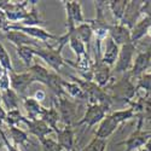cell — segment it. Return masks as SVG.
Masks as SVG:
<instances>
[{
  "label": "cell",
  "instance_id": "6da1fadb",
  "mask_svg": "<svg viewBox=\"0 0 151 151\" xmlns=\"http://www.w3.org/2000/svg\"><path fill=\"white\" fill-rule=\"evenodd\" d=\"M33 50H34V55L41 58L42 60H45L48 64V67L57 74L60 71L63 67L67 65L65 59L62 56V50L58 47H53L52 45L47 44L39 48L33 47Z\"/></svg>",
  "mask_w": 151,
  "mask_h": 151
},
{
  "label": "cell",
  "instance_id": "7a4b0ae2",
  "mask_svg": "<svg viewBox=\"0 0 151 151\" xmlns=\"http://www.w3.org/2000/svg\"><path fill=\"white\" fill-rule=\"evenodd\" d=\"M55 106L59 112V117L65 126H73L78 116V105L68 96L56 97V102H53Z\"/></svg>",
  "mask_w": 151,
  "mask_h": 151
},
{
  "label": "cell",
  "instance_id": "3957f363",
  "mask_svg": "<svg viewBox=\"0 0 151 151\" xmlns=\"http://www.w3.org/2000/svg\"><path fill=\"white\" fill-rule=\"evenodd\" d=\"M10 30H16V32H22L24 34H27L28 36H30L32 39L42 42V44H48V41L51 40H56L58 41V37L53 35L52 33L47 32L46 29L41 28V27H26V26H22V24H12L10 23L9 26L5 28L4 32H10Z\"/></svg>",
  "mask_w": 151,
  "mask_h": 151
},
{
  "label": "cell",
  "instance_id": "277c9868",
  "mask_svg": "<svg viewBox=\"0 0 151 151\" xmlns=\"http://www.w3.org/2000/svg\"><path fill=\"white\" fill-rule=\"evenodd\" d=\"M135 51L137 48L133 42H128L120 47L119 57L115 63V69H114L116 74H126L132 69Z\"/></svg>",
  "mask_w": 151,
  "mask_h": 151
},
{
  "label": "cell",
  "instance_id": "5b68a950",
  "mask_svg": "<svg viewBox=\"0 0 151 151\" xmlns=\"http://www.w3.org/2000/svg\"><path fill=\"white\" fill-rule=\"evenodd\" d=\"M67 12V33H74L75 28L85 23L86 19L82 14V6L80 1H63Z\"/></svg>",
  "mask_w": 151,
  "mask_h": 151
},
{
  "label": "cell",
  "instance_id": "8992f818",
  "mask_svg": "<svg viewBox=\"0 0 151 151\" xmlns=\"http://www.w3.org/2000/svg\"><path fill=\"white\" fill-rule=\"evenodd\" d=\"M143 123H144V120L138 119L137 128L128 137L127 140H124L123 143H121V144H123L126 146V150L124 151H134V150H138V149L145 146V144L150 140L151 132L143 129Z\"/></svg>",
  "mask_w": 151,
  "mask_h": 151
},
{
  "label": "cell",
  "instance_id": "52a82bcc",
  "mask_svg": "<svg viewBox=\"0 0 151 151\" xmlns=\"http://www.w3.org/2000/svg\"><path fill=\"white\" fill-rule=\"evenodd\" d=\"M37 1H22V3H15V1H9L6 9L4 10L5 17L9 23H21L26 18L28 11L32 5L36 4Z\"/></svg>",
  "mask_w": 151,
  "mask_h": 151
},
{
  "label": "cell",
  "instance_id": "ba28073f",
  "mask_svg": "<svg viewBox=\"0 0 151 151\" xmlns=\"http://www.w3.org/2000/svg\"><path fill=\"white\" fill-rule=\"evenodd\" d=\"M108 115V112L105 111V109L99 105V104H91L87 106L83 116L76 122V126H82L85 124L87 129L92 128L93 126H96L97 123H100L105 116Z\"/></svg>",
  "mask_w": 151,
  "mask_h": 151
},
{
  "label": "cell",
  "instance_id": "9c48e42d",
  "mask_svg": "<svg viewBox=\"0 0 151 151\" xmlns=\"http://www.w3.org/2000/svg\"><path fill=\"white\" fill-rule=\"evenodd\" d=\"M150 65H151V45L145 51H142L137 55L135 60L133 62L132 69L128 71L129 76L132 78V80H137L144 73H146V70L150 69Z\"/></svg>",
  "mask_w": 151,
  "mask_h": 151
},
{
  "label": "cell",
  "instance_id": "30bf717a",
  "mask_svg": "<svg viewBox=\"0 0 151 151\" xmlns=\"http://www.w3.org/2000/svg\"><path fill=\"white\" fill-rule=\"evenodd\" d=\"M34 83L33 78L29 71L26 73H10V87L14 90L21 98L24 97L27 90L29 88V86Z\"/></svg>",
  "mask_w": 151,
  "mask_h": 151
},
{
  "label": "cell",
  "instance_id": "8fae6325",
  "mask_svg": "<svg viewBox=\"0 0 151 151\" xmlns=\"http://www.w3.org/2000/svg\"><path fill=\"white\" fill-rule=\"evenodd\" d=\"M22 123H24V124L27 126L29 133L33 134V135H35L37 139H39V142L44 140L48 134L53 133V129L50 128L48 126H47L41 119L30 120V119H28L27 116H23Z\"/></svg>",
  "mask_w": 151,
  "mask_h": 151
},
{
  "label": "cell",
  "instance_id": "7c38bea8",
  "mask_svg": "<svg viewBox=\"0 0 151 151\" xmlns=\"http://www.w3.org/2000/svg\"><path fill=\"white\" fill-rule=\"evenodd\" d=\"M142 5L143 1H139V0L128 1L121 24L126 26L128 29H132L135 26V23L139 21V17L142 16Z\"/></svg>",
  "mask_w": 151,
  "mask_h": 151
},
{
  "label": "cell",
  "instance_id": "4fadbf2b",
  "mask_svg": "<svg viewBox=\"0 0 151 151\" xmlns=\"http://www.w3.org/2000/svg\"><path fill=\"white\" fill-rule=\"evenodd\" d=\"M4 35L6 39L14 44L16 47H19V46H30V47H34V48H39V47H42L47 44H42V42H39L34 39H32L30 36H28L27 34H24L22 32H16V30H10V32H4Z\"/></svg>",
  "mask_w": 151,
  "mask_h": 151
},
{
  "label": "cell",
  "instance_id": "5bb4252c",
  "mask_svg": "<svg viewBox=\"0 0 151 151\" xmlns=\"http://www.w3.org/2000/svg\"><path fill=\"white\" fill-rule=\"evenodd\" d=\"M110 39L114 41L117 46H123L131 41V29L121 23L109 24V35Z\"/></svg>",
  "mask_w": 151,
  "mask_h": 151
},
{
  "label": "cell",
  "instance_id": "9a60e30c",
  "mask_svg": "<svg viewBox=\"0 0 151 151\" xmlns=\"http://www.w3.org/2000/svg\"><path fill=\"white\" fill-rule=\"evenodd\" d=\"M55 133L57 134V143L63 150L71 151L75 147V134L73 126H64L63 128H57Z\"/></svg>",
  "mask_w": 151,
  "mask_h": 151
},
{
  "label": "cell",
  "instance_id": "2e32d148",
  "mask_svg": "<svg viewBox=\"0 0 151 151\" xmlns=\"http://www.w3.org/2000/svg\"><path fill=\"white\" fill-rule=\"evenodd\" d=\"M93 82H96L99 87H105L109 85L110 78H111V69L103 62L93 63Z\"/></svg>",
  "mask_w": 151,
  "mask_h": 151
},
{
  "label": "cell",
  "instance_id": "e0dca14e",
  "mask_svg": "<svg viewBox=\"0 0 151 151\" xmlns=\"http://www.w3.org/2000/svg\"><path fill=\"white\" fill-rule=\"evenodd\" d=\"M104 42L105 45H104V50L102 51V62L111 68L112 65H115V63L117 60L120 46H117L109 36L104 40Z\"/></svg>",
  "mask_w": 151,
  "mask_h": 151
},
{
  "label": "cell",
  "instance_id": "ac0fdd59",
  "mask_svg": "<svg viewBox=\"0 0 151 151\" xmlns=\"http://www.w3.org/2000/svg\"><path fill=\"white\" fill-rule=\"evenodd\" d=\"M22 99H23V105L27 111L28 119L36 120V119H40L42 116L46 108L42 106L40 102H37L34 97H27V96H24Z\"/></svg>",
  "mask_w": 151,
  "mask_h": 151
},
{
  "label": "cell",
  "instance_id": "d6986e66",
  "mask_svg": "<svg viewBox=\"0 0 151 151\" xmlns=\"http://www.w3.org/2000/svg\"><path fill=\"white\" fill-rule=\"evenodd\" d=\"M150 28H151V18L143 16V18L138 21L135 23V26L131 29V41L135 45L145 35H147V32Z\"/></svg>",
  "mask_w": 151,
  "mask_h": 151
},
{
  "label": "cell",
  "instance_id": "ffe728a7",
  "mask_svg": "<svg viewBox=\"0 0 151 151\" xmlns=\"http://www.w3.org/2000/svg\"><path fill=\"white\" fill-rule=\"evenodd\" d=\"M119 126L120 124L114 119H112L110 116V114H109L102 121H100L99 127L96 131V137L97 138H100V139H108V138L117 129Z\"/></svg>",
  "mask_w": 151,
  "mask_h": 151
},
{
  "label": "cell",
  "instance_id": "44dd1931",
  "mask_svg": "<svg viewBox=\"0 0 151 151\" xmlns=\"http://www.w3.org/2000/svg\"><path fill=\"white\" fill-rule=\"evenodd\" d=\"M75 33H76L79 39L85 44L87 52L90 53V51H91V41H92V37H93V29H92V26L90 24V22L86 21L85 23L78 26L76 28H75Z\"/></svg>",
  "mask_w": 151,
  "mask_h": 151
},
{
  "label": "cell",
  "instance_id": "7402d4cb",
  "mask_svg": "<svg viewBox=\"0 0 151 151\" xmlns=\"http://www.w3.org/2000/svg\"><path fill=\"white\" fill-rule=\"evenodd\" d=\"M0 96H1V104L4 105L6 111L19 109V99H21V97L14 90H12L11 87L9 90L1 92Z\"/></svg>",
  "mask_w": 151,
  "mask_h": 151
},
{
  "label": "cell",
  "instance_id": "603a6c76",
  "mask_svg": "<svg viewBox=\"0 0 151 151\" xmlns=\"http://www.w3.org/2000/svg\"><path fill=\"white\" fill-rule=\"evenodd\" d=\"M62 87L64 90L65 94L70 98L74 99H80V100H86V94L82 91V88L80 87V85H78L76 82L73 81H67L64 79H62Z\"/></svg>",
  "mask_w": 151,
  "mask_h": 151
},
{
  "label": "cell",
  "instance_id": "cb8c5ba5",
  "mask_svg": "<svg viewBox=\"0 0 151 151\" xmlns=\"http://www.w3.org/2000/svg\"><path fill=\"white\" fill-rule=\"evenodd\" d=\"M127 4V0H110V1H106V7H109V10L111 11L112 17L116 21V23H121Z\"/></svg>",
  "mask_w": 151,
  "mask_h": 151
},
{
  "label": "cell",
  "instance_id": "d4e9b609",
  "mask_svg": "<svg viewBox=\"0 0 151 151\" xmlns=\"http://www.w3.org/2000/svg\"><path fill=\"white\" fill-rule=\"evenodd\" d=\"M9 135H10V139L12 140V144L15 146H22L29 143L28 133L21 129L19 127H17V126L9 127Z\"/></svg>",
  "mask_w": 151,
  "mask_h": 151
},
{
  "label": "cell",
  "instance_id": "484cf974",
  "mask_svg": "<svg viewBox=\"0 0 151 151\" xmlns=\"http://www.w3.org/2000/svg\"><path fill=\"white\" fill-rule=\"evenodd\" d=\"M40 119L48 126L50 128H52L53 132L58 128V127H57V124H58L60 117H59V112H58V110H57V108L55 106L53 103H52L51 108H46L45 112L42 114V116H41Z\"/></svg>",
  "mask_w": 151,
  "mask_h": 151
},
{
  "label": "cell",
  "instance_id": "4316f807",
  "mask_svg": "<svg viewBox=\"0 0 151 151\" xmlns=\"http://www.w3.org/2000/svg\"><path fill=\"white\" fill-rule=\"evenodd\" d=\"M140 91L143 92V97H149V94L151 93V71L144 73L140 78L137 79V83H135L137 94Z\"/></svg>",
  "mask_w": 151,
  "mask_h": 151
},
{
  "label": "cell",
  "instance_id": "83f0119b",
  "mask_svg": "<svg viewBox=\"0 0 151 151\" xmlns=\"http://www.w3.org/2000/svg\"><path fill=\"white\" fill-rule=\"evenodd\" d=\"M35 5L36 4L30 6L26 18L21 22L22 26H26V27H40V26H42V24H44V21L40 18L39 12H37L36 9H35Z\"/></svg>",
  "mask_w": 151,
  "mask_h": 151
},
{
  "label": "cell",
  "instance_id": "f1b7e54d",
  "mask_svg": "<svg viewBox=\"0 0 151 151\" xmlns=\"http://www.w3.org/2000/svg\"><path fill=\"white\" fill-rule=\"evenodd\" d=\"M16 52H17V56L22 59L23 64L29 69L33 65V59L35 57L33 47H30V46H19V47H16Z\"/></svg>",
  "mask_w": 151,
  "mask_h": 151
},
{
  "label": "cell",
  "instance_id": "f546056e",
  "mask_svg": "<svg viewBox=\"0 0 151 151\" xmlns=\"http://www.w3.org/2000/svg\"><path fill=\"white\" fill-rule=\"evenodd\" d=\"M110 116L114 119L119 124L126 122V121H128L131 119H134L135 117V112L134 110L129 106L128 109H121V110H116L114 112H111Z\"/></svg>",
  "mask_w": 151,
  "mask_h": 151
},
{
  "label": "cell",
  "instance_id": "4dcf8cb0",
  "mask_svg": "<svg viewBox=\"0 0 151 151\" xmlns=\"http://www.w3.org/2000/svg\"><path fill=\"white\" fill-rule=\"evenodd\" d=\"M0 65L4 70H6L9 74L14 73V67H12V62L10 58V55L7 52V50L5 48V46L0 42Z\"/></svg>",
  "mask_w": 151,
  "mask_h": 151
},
{
  "label": "cell",
  "instance_id": "1f68e13d",
  "mask_svg": "<svg viewBox=\"0 0 151 151\" xmlns=\"http://www.w3.org/2000/svg\"><path fill=\"white\" fill-rule=\"evenodd\" d=\"M108 142L106 139H100V138H93V139L82 149V151H105Z\"/></svg>",
  "mask_w": 151,
  "mask_h": 151
},
{
  "label": "cell",
  "instance_id": "d6a6232c",
  "mask_svg": "<svg viewBox=\"0 0 151 151\" xmlns=\"http://www.w3.org/2000/svg\"><path fill=\"white\" fill-rule=\"evenodd\" d=\"M22 119H23V115L21 114L19 109L10 110V111H6L4 122L7 123L9 127H12V126H17L18 123H22Z\"/></svg>",
  "mask_w": 151,
  "mask_h": 151
},
{
  "label": "cell",
  "instance_id": "836d02e7",
  "mask_svg": "<svg viewBox=\"0 0 151 151\" xmlns=\"http://www.w3.org/2000/svg\"><path fill=\"white\" fill-rule=\"evenodd\" d=\"M42 151H63L62 146L51 138H45L44 140L40 142Z\"/></svg>",
  "mask_w": 151,
  "mask_h": 151
},
{
  "label": "cell",
  "instance_id": "e575fe53",
  "mask_svg": "<svg viewBox=\"0 0 151 151\" xmlns=\"http://www.w3.org/2000/svg\"><path fill=\"white\" fill-rule=\"evenodd\" d=\"M10 88V74L6 70L0 71V93Z\"/></svg>",
  "mask_w": 151,
  "mask_h": 151
},
{
  "label": "cell",
  "instance_id": "d590c367",
  "mask_svg": "<svg viewBox=\"0 0 151 151\" xmlns=\"http://www.w3.org/2000/svg\"><path fill=\"white\" fill-rule=\"evenodd\" d=\"M142 15L144 17H150L151 18V0L143 1V5H142Z\"/></svg>",
  "mask_w": 151,
  "mask_h": 151
},
{
  "label": "cell",
  "instance_id": "8d00e7d4",
  "mask_svg": "<svg viewBox=\"0 0 151 151\" xmlns=\"http://www.w3.org/2000/svg\"><path fill=\"white\" fill-rule=\"evenodd\" d=\"M4 143H5V147L7 149V151H19V149L17 146H15L14 144H11L10 140H9V138L6 135V133L4 134Z\"/></svg>",
  "mask_w": 151,
  "mask_h": 151
},
{
  "label": "cell",
  "instance_id": "74e56055",
  "mask_svg": "<svg viewBox=\"0 0 151 151\" xmlns=\"http://www.w3.org/2000/svg\"><path fill=\"white\" fill-rule=\"evenodd\" d=\"M9 22H7V19H6V17H5V14L3 11H0V30H5V28L9 26Z\"/></svg>",
  "mask_w": 151,
  "mask_h": 151
},
{
  "label": "cell",
  "instance_id": "f35d334b",
  "mask_svg": "<svg viewBox=\"0 0 151 151\" xmlns=\"http://www.w3.org/2000/svg\"><path fill=\"white\" fill-rule=\"evenodd\" d=\"M34 98L37 100V102H42V100L46 98V93L42 91V90H39V91H36L35 92V94H34Z\"/></svg>",
  "mask_w": 151,
  "mask_h": 151
},
{
  "label": "cell",
  "instance_id": "ab89813d",
  "mask_svg": "<svg viewBox=\"0 0 151 151\" xmlns=\"http://www.w3.org/2000/svg\"><path fill=\"white\" fill-rule=\"evenodd\" d=\"M4 134H5V132L0 128V150H1L4 146H5V143H4Z\"/></svg>",
  "mask_w": 151,
  "mask_h": 151
},
{
  "label": "cell",
  "instance_id": "60d3db41",
  "mask_svg": "<svg viewBox=\"0 0 151 151\" xmlns=\"http://www.w3.org/2000/svg\"><path fill=\"white\" fill-rule=\"evenodd\" d=\"M145 147H146L149 151H151V140H149V142L145 144Z\"/></svg>",
  "mask_w": 151,
  "mask_h": 151
},
{
  "label": "cell",
  "instance_id": "b9f144b4",
  "mask_svg": "<svg viewBox=\"0 0 151 151\" xmlns=\"http://www.w3.org/2000/svg\"><path fill=\"white\" fill-rule=\"evenodd\" d=\"M137 151H149V150H147L145 146H143V147H140V149H138Z\"/></svg>",
  "mask_w": 151,
  "mask_h": 151
},
{
  "label": "cell",
  "instance_id": "7bdbcfd3",
  "mask_svg": "<svg viewBox=\"0 0 151 151\" xmlns=\"http://www.w3.org/2000/svg\"><path fill=\"white\" fill-rule=\"evenodd\" d=\"M71 151H82V150H80V149H78L76 146H75V147H74V149H73Z\"/></svg>",
  "mask_w": 151,
  "mask_h": 151
},
{
  "label": "cell",
  "instance_id": "ee69618b",
  "mask_svg": "<svg viewBox=\"0 0 151 151\" xmlns=\"http://www.w3.org/2000/svg\"><path fill=\"white\" fill-rule=\"evenodd\" d=\"M147 35H149V36H151V28L149 29V32H147Z\"/></svg>",
  "mask_w": 151,
  "mask_h": 151
},
{
  "label": "cell",
  "instance_id": "f6af8a7d",
  "mask_svg": "<svg viewBox=\"0 0 151 151\" xmlns=\"http://www.w3.org/2000/svg\"><path fill=\"white\" fill-rule=\"evenodd\" d=\"M1 70H4V69H3V68H1V65H0V71H1Z\"/></svg>",
  "mask_w": 151,
  "mask_h": 151
},
{
  "label": "cell",
  "instance_id": "bcb514c9",
  "mask_svg": "<svg viewBox=\"0 0 151 151\" xmlns=\"http://www.w3.org/2000/svg\"><path fill=\"white\" fill-rule=\"evenodd\" d=\"M0 151H3V150H0Z\"/></svg>",
  "mask_w": 151,
  "mask_h": 151
},
{
  "label": "cell",
  "instance_id": "7dc6e473",
  "mask_svg": "<svg viewBox=\"0 0 151 151\" xmlns=\"http://www.w3.org/2000/svg\"><path fill=\"white\" fill-rule=\"evenodd\" d=\"M150 140H151V138H150Z\"/></svg>",
  "mask_w": 151,
  "mask_h": 151
}]
</instances>
